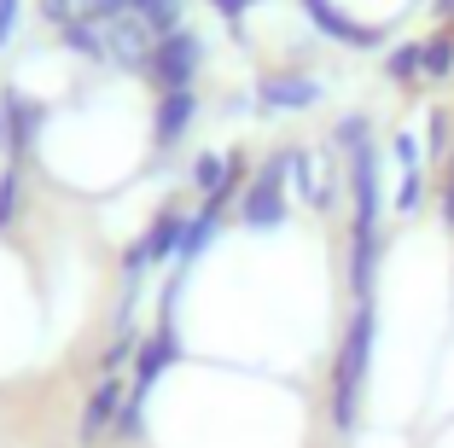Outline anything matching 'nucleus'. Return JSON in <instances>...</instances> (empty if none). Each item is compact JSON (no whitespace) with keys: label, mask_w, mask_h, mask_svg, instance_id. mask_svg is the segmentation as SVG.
Here are the masks:
<instances>
[{"label":"nucleus","mask_w":454,"mask_h":448,"mask_svg":"<svg viewBox=\"0 0 454 448\" xmlns=\"http://www.w3.org/2000/svg\"><path fill=\"white\" fill-rule=\"evenodd\" d=\"M373 350H379V303L349 309L344 332L333 350V373H326V420L333 436H356L361 431V402H367V379H373Z\"/></svg>","instance_id":"1"},{"label":"nucleus","mask_w":454,"mask_h":448,"mask_svg":"<svg viewBox=\"0 0 454 448\" xmlns=\"http://www.w3.org/2000/svg\"><path fill=\"white\" fill-rule=\"evenodd\" d=\"M292 169H297V145H274V152L256 163L251 186H245L239 204H233V222H239L245 233L268 239V233H280V227H292V198H286Z\"/></svg>","instance_id":"2"},{"label":"nucleus","mask_w":454,"mask_h":448,"mask_svg":"<svg viewBox=\"0 0 454 448\" xmlns=\"http://www.w3.org/2000/svg\"><path fill=\"white\" fill-rule=\"evenodd\" d=\"M199 70H204V35L181 24V29H169V35H158L146 82L158 93H175V88H199Z\"/></svg>","instance_id":"3"},{"label":"nucleus","mask_w":454,"mask_h":448,"mask_svg":"<svg viewBox=\"0 0 454 448\" xmlns=\"http://www.w3.org/2000/svg\"><path fill=\"white\" fill-rule=\"evenodd\" d=\"M0 111H6V163H29L41 134H47V122H53L47 99H35V93H24L18 82H6V88H0Z\"/></svg>","instance_id":"4"},{"label":"nucleus","mask_w":454,"mask_h":448,"mask_svg":"<svg viewBox=\"0 0 454 448\" xmlns=\"http://www.w3.org/2000/svg\"><path fill=\"white\" fill-rule=\"evenodd\" d=\"M122 373H99V384L82 396V413H76V448H99L111 431H117V413H122Z\"/></svg>","instance_id":"5"},{"label":"nucleus","mask_w":454,"mask_h":448,"mask_svg":"<svg viewBox=\"0 0 454 448\" xmlns=\"http://www.w3.org/2000/svg\"><path fill=\"white\" fill-rule=\"evenodd\" d=\"M326 99V88L315 76H303V70H268L262 82H256V111L262 117H292V111H315Z\"/></svg>","instance_id":"6"},{"label":"nucleus","mask_w":454,"mask_h":448,"mask_svg":"<svg viewBox=\"0 0 454 448\" xmlns=\"http://www.w3.org/2000/svg\"><path fill=\"white\" fill-rule=\"evenodd\" d=\"M204 99L199 88H175V93H158V106H152V152H175V145L192 134V122H199Z\"/></svg>","instance_id":"7"},{"label":"nucleus","mask_w":454,"mask_h":448,"mask_svg":"<svg viewBox=\"0 0 454 448\" xmlns=\"http://www.w3.org/2000/svg\"><path fill=\"white\" fill-rule=\"evenodd\" d=\"M297 6H303V18L315 24V35L338 41V47H349V53H373L379 41H385L373 24H356V18H349L338 0H297Z\"/></svg>","instance_id":"8"},{"label":"nucleus","mask_w":454,"mask_h":448,"mask_svg":"<svg viewBox=\"0 0 454 448\" xmlns=\"http://www.w3.org/2000/svg\"><path fill=\"white\" fill-rule=\"evenodd\" d=\"M227 216L233 210H222V204H199V210L187 216V227H181V251H175V268H199L204 263V251H210L215 239L227 233Z\"/></svg>","instance_id":"9"},{"label":"nucleus","mask_w":454,"mask_h":448,"mask_svg":"<svg viewBox=\"0 0 454 448\" xmlns=\"http://www.w3.org/2000/svg\"><path fill=\"white\" fill-rule=\"evenodd\" d=\"M385 76L396 82V88H414V82H426V47H419V41H402V47H390V53H385Z\"/></svg>","instance_id":"10"},{"label":"nucleus","mask_w":454,"mask_h":448,"mask_svg":"<svg viewBox=\"0 0 454 448\" xmlns=\"http://www.w3.org/2000/svg\"><path fill=\"white\" fill-rule=\"evenodd\" d=\"M24 169L29 163H0V233H12L24 216Z\"/></svg>","instance_id":"11"},{"label":"nucleus","mask_w":454,"mask_h":448,"mask_svg":"<svg viewBox=\"0 0 454 448\" xmlns=\"http://www.w3.org/2000/svg\"><path fill=\"white\" fill-rule=\"evenodd\" d=\"M367 140H373V122H367V111H344V117L333 122V140H326V145H333L338 158H349V152H361Z\"/></svg>","instance_id":"12"},{"label":"nucleus","mask_w":454,"mask_h":448,"mask_svg":"<svg viewBox=\"0 0 454 448\" xmlns=\"http://www.w3.org/2000/svg\"><path fill=\"white\" fill-rule=\"evenodd\" d=\"M419 47H426V82H449L454 76V29H437Z\"/></svg>","instance_id":"13"},{"label":"nucleus","mask_w":454,"mask_h":448,"mask_svg":"<svg viewBox=\"0 0 454 448\" xmlns=\"http://www.w3.org/2000/svg\"><path fill=\"white\" fill-rule=\"evenodd\" d=\"M134 18L152 29V35H169V29H181V0H129Z\"/></svg>","instance_id":"14"},{"label":"nucleus","mask_w":454,"mask_h":448,"mask_svg":"<svg viewBox=\"0 0 454 448\" xmlns=\"http://www.w3.org/2000/svg\"><path fill=\"white\" fill-rule=\"evenodd\" d=\"M419 204H426V169H402L396 210H402V216H419Z\"/></svg>","instance_id":"15"},{"label":"nucleus","mask_w":454,"mask_h":448,"mask_svg":"<svg viewBox=\"0 0 454 448\" xmlns=\"http://www.w3.org/2000/svg\"><path fill=\"white\" fill-rule=\"evenodd\" d=\"M390 158L402 163V169H426V158H419V134H390Z\"/></svg>","instance_id":"16"},{"label":"nucleus","mask_w":454,"mask_h":448,"mask_svg":"<svg viewBox=\"0 0 454 448\" xmlns=\"http://www.w3.org/2000/svg\"><path fill=\"white\" fill-rule=\"evenodd\" d=\"M210 6H215V12H222V18H227V29H233V35H239V41H245V12H251L256 0H210Z\"/></svg>","instance_id":"17"},{"label":"nucleus","mask_w":454,"mask_h":448,"mask_svg":"<svg viewBox=\"0 0 454 448\" xmlns=\"http://www.w3.org/2000/svg\"><path fill=\"white\" fill-rule=\"evenodd\" d=\"M18 6H24V0H0V53L18 41Z\"/></svg>","instance_id":"18"},{"label":"nucleus","mask_w":454,"mask_h":448,"mask_svg":"<svg viewBox=\"0 0 454 448\" xmlns=\"http://www.w3.org/2000/svg\"><path fill=\"white\" fill-rule=\"evenodd\" d=\"M437 216H442V227L454 233V158H449V175H442V193H437Z\"/></svg>","instance_id":"19"},{"label":"nucleus","mask_w":454,"mask_h":448,"mask_svg":"<svg viewBox=\"0 0 454 448\" xmlns=\"http://www.w3.org/2000/svg\"><path fill=\"white\" fill-rule=\"evenodd\" d=\"M437 12H442V18H454V0H437Z\"/></svg>","instance_id":"20"}]
</instances>
